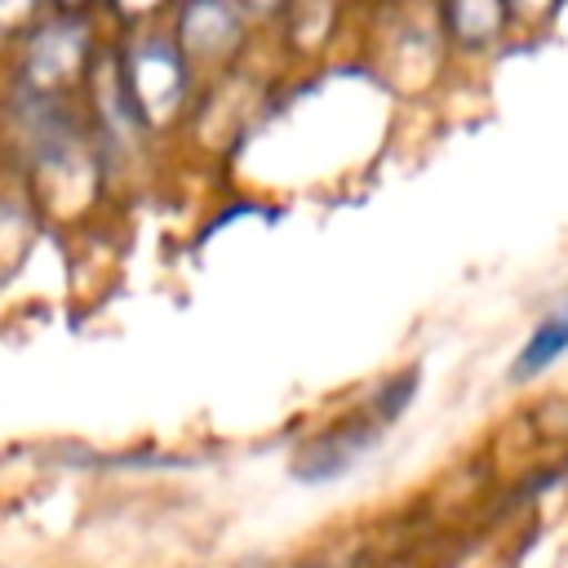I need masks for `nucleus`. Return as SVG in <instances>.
Wrapping results in <instances>:
<instances>
[{
	"label": "nucleus",
	"mask_w": 568,
	"mask_h": 568,
	"mask_svg": "<svg viewBox=\"0 0 568 568\" xmlns=\"http://www.w3.org/2000/svg\"><path fill=\"white\" fill-rule=\"evenodd\" d=\"M129 93H133V106L142 120L160 124L178 111L182 102V62L169 44L151 40V44H138L133 58H129Z\"/></svg>",
	"instance_id": "f257e3e1"
},
{
	"label": "nucleus",
	"mask_w": 568,
	"mask_h": 568,
	"mask_svg": "<svg viewBox=\"0 0 568 568\" xmlns=\"http://www.w3.org/2000/svg\"><path fill=\"white\" fill-rule=\"evenodd\" d=\"M377 435H382V426H373V422H346V426L328 430L324 439H315V444L297 457V475L311 479V484L337 479V475H346L351 466H359V457L377 444Z\"/></svg>",
	"instance_id": "f03ea898"
},
{
	"label": "nucleus",
	"mask_w": 568,
	"mask_h": 568,
	"mask_svg": "<svg viewBox=\"0 0 568 568\" xmlns=\"http://www.w3.org/2000/svg\"><path fill=\"white\" fill-rule=\"evenodd\" d=\"M80 58H84V31L75 22H53L27 49V80L36 89H53L80 67Z\"/></svg>",
	"instance_id": "7ed1b4c3"
},
{
	"label": "nucleus",
	"mask_w": 568,
	"mask_h": 568,
	"mask_svg": "<svg viewBox=\"0 0 568 568\" xmlns=\"http://www.w3.org/2000/svg\"><path fill=\"white\" fill-rule=\"evenodd\" d=\"M240 40V18L226 0H191L182 13V49L195 58H222Z\"/></svg>",
	"instance_id": "20e7f679"
},
{
	"label": "nucleus",
	"mask_w": 568,
	"mask_h": 568,
	"mask_svg": "<svg viewBox=\"0 0 568 568\" xmlns=\"http://www.w3.org/2000/svg\"><path fill=\"white\" fill-rule=\"evenodd\" d=\"M568 355V302L555 306L550 315H541L532 324V333L524 337L515 364H510V377L515 382H528V377H541L550 364H559Z\"/></svg>",
	"instance_id": "39448f33"
},
{
	"label": "nucleus",
	"mask_w": 568,
	"mask_h": 568,
	"mask_svg": "<svg viewBox=\"0 0 568 568\" xmlns=\"http://www.w3.org/2000/svg\"><path fill=\"white\" fill-rule=\"evenodd\" d=\"M501 18H506V0H453V31L466 44L493 40Z\"/></svg>",
	"instance_id": "423d86ee"
},
{
	"label": "nucleus",
	"mask_w": 568,
	"mask_h": 568,
	"mask_svg": "<svg viewBox=\"0 0 568 568\" xmlns=\"http://www.w3.org/2000/svg\"><path fill=\"white\" fill-rule=\"evenodd\" d=\"M31 9H36V0H0V27H13V22H22Z\"/></svg>",
	"instance_id": "0eeeda50"
},
{
	"label": "nucleus",
	"mask_w": 568,
	"mask_h": 568,
	"mask_svg": "<svg viewBox=\"0 0 568 568\" xmlns=\"http://www.w3.org/2000/svg\"><path fill=\"white\" fill-rule=\"evenodd\" d=\"M115 4H120L124 13H142V9H151L155 0H115Z\"/></svg>",
	"instance_id": "6e6552de"
},
{
	"label": "nucleus",
	"mask_w": 568,
	"mask_h": 568,
	"mask_svg": "<svg viewBox=\"0 0 568 568\" xmlns=\"http://www.w3.org/2000/svg\"><path fill=\"white\" fill-rule=\"evenodd\" d=\"M515 9H537V4H546V0H510Z\"/></svg>",
	"instance_id": "1a4fd4ad"
},
{
	"label": "nucleus",
	"mask_w": 568,
	"mask_h": 568,
	"mask_svg": "<svg viewBox=\"0 0 568 568\" xmlns=\"http://www.w3.org/2000/svg\"><path fill=\"white\" fill-rule=\"evenodd\" d=\"M253 4H257V9H271V4H275V0H253Z\"/></svg>",
	"instance_id": "9d476101"
}]
</instances>
